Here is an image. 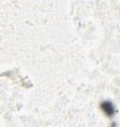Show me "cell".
I'll return each instance as SVG.
<instances>
[{"label": "cell", "instance_id": "obj_1", "mask_svg": "<svg viewBox=\"0 0 120 127\" xmlns=\"http://www.w3.org/2000/svg\"><path fill=\"white\" fill-rule=\"evenodd\" d=\"M100 107L102 111L106 114L108 117H112L115 115V106L113 105L111 102L109 101H104L102 104H100Z\"/></svg>", "mask_w": 120, "mask_h": 127}]
</instances>
